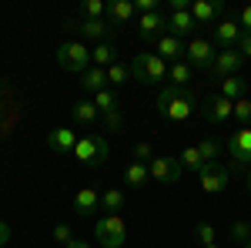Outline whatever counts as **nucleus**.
Masks as SVG:
<instances>
[{
    "instance_id": "nucleus-1",
    "label": "nucleus",
    "mask_w": 251,
    "mask_h": 248,
    "mask_svg": "<svg viewBox=\"0 0 251 248\" xmlns=\"http://www.w3.org/2000/svg\"><path fill=\"white\" fill-rule=\"evenodd\" d=\"M194 111H198V97H194L188 87H174V84H164V87H161V94H157V114L164 117V121L181 124V121H188Z\"/></svg>"
},
{
    "instance_id": "nucleus-2",
    "label": "nucleus",
    "mask_w": 251,
    "mask_h": 248,
    "mask_svg": "<svg viewBox=\"0 0 251 248\" xmlns=\"http://www.w3.org/2000/svg\"><path fill=\"white\" fill-rule=\"evenodd\" d=\"M131 67V81L137 84H144V87H151V84H161V81H168V60H161L157 54H134V60L127 64Z\"/></svg>"
},
{
    "instance_id": "nucleus-3",
    "label": "nucleus",
    "mask_w": 251,
    "mask_h": 248,
    "mask_svg": "<svg viewBox=\"0 0 251 248\" xmlns=\"http://www.w3.org/2000/svg\"><path fill=\"white\" fill-rule=\"evenodd\" d=\"M107 158H111L107 138H100V134H80L77 148H74V161L77 165H84V168H100Z\"/></svg>"
},
{
    "instance_id": "nucleus-4",
    "label": "nucleus",
    "mask_w": 251,
    "mask_h": 248,
    "mask_svg": "<svg viewBox=\"0 0 251 248\" xmlns=\"http://www.w3.org/2000/svg\"><path fill=\"white\" fill-rule=\"evenodd\" d=\"M94 242H100V248H121L127 242V225L121 215H100L94 221Z\"/></svg>"
},
{
    "instance_id": "nucleus-5",
    "label": "nucleus",
    "mask_w": 251,
    "mask_h": 248,
    "mask_svg": "<svg viewBox=\"0 0 251 248\" xmlns=\"http://www.w3.org/2000/svg\"><path fill=\"white\" fill-rule=\"evenodd\" d=\"M57 67L71 71V74H84L91 67V47L84 40H64L57 47Z\"/></svg>"
},
{
    "instance_id": "nucleus-6",
    "label": "nucleus",
    "mask_w": 251,
    "mask_h": 248,
    "mask_svg": "<svg viewBox=\"0 0 251 248\" xmlns=\"http://www.w3.org/2000/svg\"><path fill=\"white\" fill-rule=\"evenodd\" d=\"M225 151L231 158V171H245L251 168V128H238L234 134H228Z\"/></svg>"
},
{
    "instance_id": "nucleus-7",
    "label": "nucleus",
    "mask_w": 251,
    "mask_h": 248,
    "mask_svg": "<svg viewBox=\"0 0 251 248\" xmlns=\"http://www.w3.org/2000/svg\"><path fill=\"white\" fill-rule=\"evenodd\" d=\"M228 181H231V168H225L221 161H208V165L198 171V185H201V191H208V194L225 191Z\"/></svg>"
},
{
    "instance_id": "nucleus-8",
    "label": "nucleus",
    "mask_w": 251,
    "mask_h": 248,
    "mask_svg": "<svg viewBox=\"0 0 251 248\" xmlns=\"http://www.w3.org/2000/svg\"><path fill=\"white\" fill-rule=\"evenodd\" d=\"M214 57H218V47H214L208 37H191L188 47H184V60H188L191 67H198V71H208L214 64Z\"/></svg>"
},
{
    "instance_id": "nucleus-9",
    "label": "nucleus",
    "mask_w": 251,
    "mask_h": 248,
    "mask_svg": "<svg viewBox=\"0 0 251 248\" xmlns=\"http://www.w3.org/2000/svg\"><path fill=\"white\" fill-rule=\"evenodd\" d=\"M168 34V14L154 10V14H141L137 17V37L144 44H157V40Z\"/></svg>"
},
{
    "instance_id": "nucleus-10",
    "label": "nucleus",
    "mask_w": 251,
    "mask_h": 248,
    "mask_svg": "<svg viewBox=\"0 0 251 248\" xmlns=\"http://www.w3.org/2000/svg\"><path fill=\"white\" fill-rule=\"evenodd\" d=\"M148 171H151V181H157L161 188H171V185L181 181L184 168H181L177 158H154V161L148 165Z\"/></svg>"
},
{
    "instance_id": "nucleus-11",
    "label": "nucleus",
    "mask_w": 251,
    "mask_h": 248,
    "mask_svg": "<svg viewBox=\"0 0 251 248\" xmlns=\"http://www.w3.org/2000/svg\"><path fill=\"white\" fill-rule=\"evenodd\" d=\"M201 117L204 121H211V124H228L234 117V104L228 101V97H221V94H208L204 101H201Z\"/></svg>"
},
{
    "instance_id": "nucleus-12",
    "label": "nucleus",
    "mask_w": 251,
    "mask_h": 248,
    "mask_svg": "<svg viewBox=\"0 0 251 248\" xmlns=\"http://www.w3.org/2000/svg\"><path fill=\"white\" fill-rule=\"evenodd\" d=\"M241 64H245V57H241L234 47H228V51H218V57H214V64L208 71H211L214 81H225V77H238Z\"/></svg>"
},
{
    "instance_id": "nucleus-13",
    "label": "nucleus",
    "mask_w": 251,
    "mask_h": 248,
    "mask_svg": "<svg viewBox=\"0 0 251 248\" xmlns=\"http://www.w3.org/2000/svg\"><path fill=\"white\" fill-rule=\"evenodd\" d=\"M241 34H245V30H241L238 17H221L218 24H214L211 44L218 47V51H228V47H234V44H238V37H241Z\"/></svg>"
},
{
    "instance_id": "nucleus-14",
    "label": "nucleus",
    "mask_w": 251,
    "mask_h": 248,
    "mask_svg": "<svg viewBox=\"0 0 251 248\" xmlns=\"http://www.w3.org/2000/svg\"><path fill=\"white\" fill-rule=\"evenodd\" d=\"M77 141H80V134H74L71 128H54V131L47 134V148L54 154H74Z\"/></svg>"
},
{
    "instance_id": "nucleus-15",
    "label": "nucleus",
    "mask_w": 251,
    "mask_h": 248,
    "mask_svg": "<svg viewBox=\"0 0 251 248\" xmlns=\"http://www.w3.org/2000/svg\"><path fill=\"white\" fill-rule=\"evenodd\" d=\"M221 14H225V3H218V0H194L191 3L194 24H218Z\"/></svg>"
},
{
    "instance_id": "nucleus-16",
    "label": "nucleus",
    "mask_w": 251,
    "mask_h": 248,
    "mask_svg": "<svg viewBox=\"0 0 251 248\" xmlns=\"http://www.w3.org/2000/svg\"><path fill=\"white\" fill-rule=\"evenodd\" d=\"M74 211H77L80 218H91L100 211V191L97 188H80L74 194Z\"/></svg>"
},
{
    "instance_id": "nucleus-17",
    "label": "nucleus",
    "mask_w": 251,
    "mask_h": 248,
    "mask_svg": "<svg viewBox=\"0 0 251 248\" xmlns=\"http://www.w3.org/2000/svg\"><path fill=\"white\" fill-rule=\"evenodd\" d=\"M134 0H114V3H107V24L111 27H124V24H131L134 20Z\"/></svg>"
},
{
    "instance_id": "nucleus-18",
    "label": "nucleus",
    "mask_w": 251,
    "mask_h": 248,
    "mask_svg": "<svg viewBox=\"0 0 251 248\" xmlns=\"http://www.w3.org/2000/svg\"><path fill=\"white\" fill-rule=\"evenodd\" d=\"M77 30H80V37H84V40H94V44L111 40V37H107V34H111V24H107V20H87V17H80L77 20Z\"/></svg>"
},
{
    "instance_id": "nucleus-19",
    "label": "nucleus",
    "mask_w": 251,
    "mask_h": 248,
    "mask_svg": "<svg viewBox=\"0 0 251 248\" xmlns=\"http://www.w3.org/2000/svg\"><path fill=\"white\" fill-rule=\"evenodd\" d=\"M184 40L174 37V34H164V37L157 40V57L161 60H171V64H177V60H184Z\"/></svg>"
},
{
    "instance_id": "nucleus-20",
    "label": "nucleus",
    "mask_w": 251,
    "mask_h": 248,
    "mask_svg": "<svg viewBox=\"0 0 251 248\" xmlns=\"http://www.w3.org/2000/svg\"><path fill=\"white\" fill-rule=\"evenodd\" d=\"M194 17H191V10H177V14H168V34H174V37H191L194 34Z\"/></svg>"
},
{
    "instance_id": "nucleus-21",
    "label": "nucleus",
    "mask_w": 251,
    "mask_h": 248,
    "mask_svg": "<svg viewBox=\"0 0 251 248\" xmlns=\"http://www.w3.org/2000/svg\"><path fill=\"white\" fill-rule=\"evenodd\" d=\"M91 64L94 67H111V64H117V44L114 40H104V44H94L91 47Z\"/></svg>"
},
{
    "instance_id": "nucleus-22",
    "label": "nucleus",
    "mask_w": 251,
    "mask_h": 248,
    "mask_svg": "<svg viewBox=\"0 0 251 248\" xmlns=\"http://www.w3.org/2000/svg\"><path fill=\"white\" fill-rule=\"evenodd\" d=\"M71 117L77 121L80 128H91V124L100 121V111H97L94 101H77V104H71Z\"/></svg>"
},
{
    "instance_id": "nucleus-23",
    "label": "nucleus",
    "mask_w": 251,
    "mask_h": 248,
    "mask_svg": "<svg viewBox=\"0 0 251 248\" xmlns=\"http://www.w3.org/2000/svg\"><path fill=\"white\" fill-rule=\"evenodd\" d=\"M80 87H84L87 94H100V91L107 87V71H104V67H94V64H91V67H87V71L80 74Z\"/></svg>"
},
{
    "instance_id": "nucleus-24",
    "label": "nucleus",
    "mask_w": 251,
    "mask_h": 248,
    "mask_svg": "<svg viewBox=\"0 0 251 248\" xmlns=\"http://www.w3.org/2000/svg\"><path fill=\"white\" fill-rule=\"evenodd\" d=\"M151 181V171H148V165H141V161H131L127 168H124V185L127 188H144Z\"/></svg>"
},
{
    "instance_id": "nucleus-25",
    "label": "nucleus",
    "mask_w": 251,
    "mask_h": 248,
    "mask_svg": "<svg viewBox=\"0 0 251 248\" xmlns=\"http://www.w3.org/2000/svg\"><path fill=\"white\" fill-rule=\"evenodd\" d=\"M194 77V67L188 64V60H177V64H171L168 67V81H171L174 87H188Z\"/></svg>"
},
{
    "instance_id": "nucleus-26",
    "label": "nucleus",
    "mask_w": 251,
    "mask_h": 248,
    "mask_svg": "<svg viewBox=\"0 0 251 248\" xmlns=\"http://www.w3.org/2000/svg\"><path fill=\"white\" fill-rule=\"evenodd\" d=\"M121 208H124V191L121 188H107L100 194V211L104 215H121Z\"/></svg>"
},
{
    "instance_id": "nucleus-27",
    "label": "nucleus",
    "mask_w": 251,
    "mask_h": 248,
    "mask_svg": "<svg viewBox=\"0 0 251 248\" xmlns=\"http://www.w3.org/2000/svg\"><path fill=\"white\" fill-rule=\"evenodd\" d=\"M177 161H181V168H184V171H194V174L204 168V158H201V151H198V144H188L184 151L177 154Z\"/></svg>"
},
{
    "instance_id": "nucleus-28",
    "label": "nucleus",
    "mask_w": 251,
    "mask_h": 248,
    "mask_svg": "<svg viewBox=\"0 0 251 248\" xmlns=\"http://www.w3.org/2000/svg\"><path fill=\"white\" fill-rule=\"evenodd\" d=\"M91 101L97 104V111H100V114L121 111V101H117V91H114V87H104V91H100V94H94Z\"/></svg>"
},
{
    "instance_id": "nucleus-29",
    "label": "nucleus",
    "mask_w": 251,
    "mask_h": 248,
    "mask_svg": "<svg viewBox=\"0 0 251 248\" xmlns=\"http://www.w3.org/2000/svg\"><path fill=\"white\" fill-rule=\"evenodd\" d=\"M221 84V97H228V101H241L245 97V81L241 77H225V81H218Z\"/></svg>"
},
{
    "instance_id": "nucleus-30",
    "label": "nucleus",
    "mask_w": 251,
    "mask_h": 248,
    "mask_svg": "<svg viewBox=\"0 0 251 248\" xmlns=\"http://www.w3.org/2000/svg\"><path fill=\"white\" fill-rule=\"evenodd\" d=\"M127 81H131V67H124L121 60L107 67V87H124Z\"/></svg>"
},
{
    "instance_id": "nucleus-31",
    "label": "nucleus",
    "mask_w": 251,
    "mask_h": 248,
    "mask_svg": "<svg viewBox=\"0 0 251 248\" xmlns=\"http://www.w3.org/2000/svg\"><path fill=\"white\" fill-rule=\"evenodd\" d=\"M198 151L204 158V165H208V161H218V158H221V141H218V138H201V141H198Z\"/></svg>"
},
{
    "instance_id": "nucleus-32",
    "label": "nucleus",
    "mask_w": 251,
    "mask_h": 248,
    "mask_svg": "<svg viewBox=\"0 0 251 248\" xmlns=\"http://www.w3.org/2000/svg\"><path fill=\"white\" fill-rule=\"evenodd\" d=\"M104 14H107V3H104V0H84V3H80V17L104 20Z\"/></svg>"
},
{
    "instance_id": "nucleus-33",
    "label": "nucleus",
    "mask_w": 251,
    "mask_h": 248,
    "mask_svg": "<svg viewBox=\"0 0 251 248\" xmlns=\"http://www.w3.org/2000/svg\"><path fill=\"white\" fill-rule=\"evenodd\" d=\"M234 121H238L241 128H248V124H251V97L234 101Z\"/></svg>"
},
{
    "instance_id": "nucleus-34",
    "label": "nucleus",
    "mask_w": 251,
    "mask_h": 248,
    "mask_svg": "<svg viewBox=\"0 0 251 248\" xmlns=\"http://www.w3.org/2000/svg\"><path fill=\"white\" fill-rule=\"evenodd\" d=\"M194 238H198V242H201V248H204V245H214L218 231H214V225H208V221H198V228H194Z\"/></svg>"
},
{
    "instance_id": "nucleus-35",
    "label": "nucleus",
    "mask_w": 251,
    "mask_h": 248,
    "mask_svg": "<svg viewBox=\"0 0 251 248\" xmlns=\"http://www.w3.org/2000/svg\"><path fill=\"white\" fill-rule=\"evenodd\" d=\"M157 154H154V148H151V141H137L134 144V161H141V165H151Z\"/></svg>"
},
{
    "instance_id": "nucleus-36",
    "label": "nucleus",
    "mask_w": 251,
    "mask_h": 248,
    "mask_svg": "<svg viewBox=\"0 0 251 248\" xmlns=\"http://www.w3.org/2000/svg\"><path fill=\"white\" fill-rule=\"evenodd\" d=\"M231 238H234V242H241V245L251 242V225H248V221H234V225H231Z\"/></svg>"
},
{
    "instance_id": "nucleus-37",
    "label": "nucleus",
    "mask_w": 251,
    "mask_h": 248,
    "mask_svg": "<svg viewBox=\"0 0 251 248\" xmlns=\"http://www.w3.org/2000/svg\"><path fill=\"white\" fill-rule=\"evenodd\" d=\"M54 242H60L64 248L71 245V242H74V231H71V225H64V221H60V225H54Z\"/></svg>"
},
{
    "instance_id": "nucleus-38",
    "label": "nucleus",
    "mask_w": 251,
    "mask_h": 248,
    "mask_svg": "<svg viewBox=\"0 0 251 248\" xmlns=\"http://www.w3.org/2000/svg\"><path fill=\"white\" fill-rule=\"evenodd\" d=\"M100 121H104V128H107V131H121V128H124V114H121V111L100 114Z\"/></svg>"
},
{
    "instance_id": "nucleus-39",
    "label": "nucleus",
    "mask_w": 251,
    "mask_h": 248,
    "mask_svg": "<svg viewBox=\"0 0 251 248\" xmlns=\"http://www.w3.org/2000/svg\"><path fill=\"white\" fill-rule=\"evenodd\" d=\"M234 51H238L245 60H251V34H241V37H238V44H234Z\"/></svg>"
},
{
    "instance_id": "nucleus-40",
    "label": "nucleus",
    "mask_w": 251,
    "mask_h": 248,
    "mask_svg": "<svg viewBox=\"0 0 251 248\" xmlns=\"http://www.w3.org/2000/svg\"><path fill=\"white\" fill-rule=\"evenodd\" d=\"M238 24H241L245 34H251V7H241V10H238Z\"/></svg>"
},
{
    "instance_id": "nucleus-41",
    "label": "nucleus",
    "mask_w": 251,
    "mask_h": 248,
    "mask_svg": "<svg viewBox=\"0 0 251 248\" xmlns=\"http://www.w3.org/2000/svg\"><path fill=\"white\" fill-rule=\"evenodd\" d=\"M134 10H137V14H154L157 0H134Z\"/></svg>"
},
{
    "instance_id": "nucleus-42",
    "label": "nucleus",
    "mask_w": 251,
    "mask_h": 248,
    "mask_svg": "<svg viewBox=\"0 0 251 248\" xmlns=\"http://www.w3.org/2000/svg\"><path fill=\"white\" fill-rule=\"evenodd\" d=\"M7 245H10V225L0 218V248H7Z\"/></svg>"
},
{
    "instance_id": "nucleus-43",
    "label": "nucleus",
    "mask_w": 251,
    "mask_h": 248,
    "mask_svg": "<svg viewBox=\"0 0 251 248\" xmlns=\"http://www.w3.org/2000/svg\"><path fill=\"white\" fill-rule=\"evenodd\" d=\"M67 248H91V242H84V238H74V242H71Z\"/></svg>"
},
{
    "instance_id": "nucleus-44",
    "label": "nucleus",
    "mask_w": 251,
    "mask_h": 248,
    "mask_svg": "<svg viewBox=\"0 0 251 248\" xmlns=\"http://www.w3.org/2000/svg\"><path fill=\"white\" fill-rule=\"evenodd\" d=\"M245 181H248V191H251V168H248V174H245Z\"/></svg>"
},
{
    "instance_id": "nucleus-45",
    "label": "nucleus",
    "mask_w": 251,
    "mask_h": 248,
    "mask_svg": "<svg viewBox=\"0 0 251 248\" xmlns=\"http://www.w3.org/2000/svg\"><path fill=\"white\" fill-rule=\"evenodd\" d=\"M241 248H251V242H245V245H241Z\"/></svg>"
},
{
    "instance_id": "nucleus-46",
    "label": "nucleus",
    "mask_w": 251,
    "mask_h": 248,
    "mask_svg": "<svg viewBox=\"0 0 251 248\" xmlns=\"http://www.w3.org/2000/svg\"><path fill=\"white\" fill-rule=\"evenodd\" d=\"M204 248H218V245H204Z\"/></svg>"
},
{
    "instance_id": "nucleus-47",
    "label": "nucleus",
    "mask_w": 251,
    "mask_h": 248,
    "mask_svg": "<svg viewBox=\"0 0 251 248\" xmlns=\"http://www.w3.org/2000/svg\"><path fill=\"white\" fill-rule=\"evenodd\" d=\"M248 225H251V218H248Z\"/></svg>"
}]
</instances>
